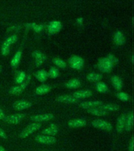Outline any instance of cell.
Returning a JSON list of instances; mask_svg holds the SVG:
<instances>
[{"mask_svg":"<svg viewBox=\"0 0 134 151\" xmlns=\"http://www.w3.org/2000/svg\"><path fill=\"white\" fill-rule=\"evenodd\" d=\"M114 65H115L107 57L100 59L98 61V64H97V67H98L99 70L104 73H110L113 68H114Z\"/></svg>","mask_w":134,"mask_h":151,"instance_id":"obj_1","label":"cell"},{"mask_svg":"<svg viewBox=\"0 0 134 151\" xmlns=\"http://www.w3.org/2000/svg\"><path fill=\"white\" fill-rule=\"evenodd\" d=\"M41 127V124L40 123H32V124H28L25 128H24L21 132L19 134V136L21 139H26L27 137H28L29 135H31V134H33L34 132L38 131Z\"/></svg>","mask_w":134,"mask_h":151,"instance_id":"obj_2","label":"cell"},{"mask_svg":"<svg viewBox=\"0 0 134 151\" xmlns=\"http://www.w3.org/2000/svg\"><path fill=\"white\" fill-rule=\"evenodd\" d=\"M17 40H18V36L16 35H13L5 40L3 44L2 45V47H1V53L2 55L6 56L7 54H9L11 45L14 44V42H16Z\"/></svg>","mask_w":134,"mask_h":151,"instance_id":"obj_3","label":"cell"},{"mask_svg":"<svg viewBox=\"0 0 134 151\" xmlns=\"http://www.w3.org/2000/svg\"><path fill=\"white\" fill-rule=\"evenodd\" d=\"M69 65L71 68L75 70H81L84 66V60L78 55H73L68 60Z\"/></svg>","mask_w":134,"mask_h":151,"instance_id":"obj_4","label":"cell"},{"mask_svg":"<svg viewBox=\"0 0 134 151\" xmlns=\"http://www.w3.org/2000/svg\"><path fill=\"white\" fill-rule=\"evenodd\" d=\"M92 126L96 127V128L108 131V132H110L112 130V125L110 124V123L106 121V120H101V119H96V120H93Z\"/></svg>","mask_w":134,"mask_h":151,"instance_id":"obj_5","label":"cell"},{"mask_svg":"<svg viewBox=\"0 0 134 151\" xmlns=\"http://www.w3.org/2000/svg\"><path fill=\"white\" fill-rule=\"evenodd\" d=\"M31 80V76H28V77L26 78L25 80L22 83L19 84L18 86L16 87H12L9 91V93L10 94H19L22 93V92L26 89V87H28Z\"/></svg>","mask_w":134,"mask_h":151,"instance_id":"obj_6","label":"cell"},{"mask_svg":"<svg viewBox=\"0 0 134 151\" xmlns=\"http://www.w3.org/2000/svg\"><path fill=\"white\" fill-rule=\"evenodd\" d=\"M35 141L45 145H53L56 143V139L54 136H49L46 134H38L35 137Z\"/></svg>","mask_w":134,"mask_h":151,"instance_id":"obj_7","label":"cell"},{"mask_svg":"<svg viewBox=\"0 0 134 151\" xmlns=\"http://www.w3.org/2000/svg\"><path fill=\"white\" fill-rule=\"evenodd\" d=\"M24 117V114L21 113H16V114H13V115L8 116H5L4 120L8 124H17L19 123H21L22 120Z\"/></svg>","mask_w":134,"mask_h":151,"instance_id":"obj_8","label":"cell"},{"mask_svg":"<svg viewBox=\"0 0 134 151\" xmlns=\"http://www.w3.org/2000/svg\"><path fill=\"white\" fill-rule=\"evenodd\" d=\"M61 28H62V24L61 21H51L47 26V30L49 34H56L61 30Z\"/></svg>","mask_w":134,"mask_h":151,"instance_id":"obj_9","label":"cell"},{"mask_svg":"<svg viewBox=\"0 0 134 151\" xmlns=\"http://www.w3.org/2000/svg\"><path fill=\"white\" fill-rule=\"evenodd\" d=\"M54 117V116L52 113H44V114H38V115L32 116L31 117V120L35 123H40L43 121H48L52 120Z\"/></svg>","mask_w":134,"mask_h":151,"instance_id":"obj_10","label":"cell"},{"mask_svg":"<svg viewBox=\"0 0 134 151\" xmlns=\"http://www.w3.org/2000/svg\"><path fill=\"white\" fill-rule=\"evenodd\" d=\"M103 105V102L101 101H83L79 104V106L82 109H90L98 108Z\"/></svg>","mask_w":134,"mask_h":151,"instance_id":"obj_11","label":"cell"},{"mask_svg":"<svg viewBox=\"0 0 134 151\" xmlns=\"http://www.w3.org/2000/svg\"><path fill=\"white\" fill-rule=\"evenodd\" d=\"M32 106L31 102L26 100H21V101H15L13 104V107L14 109L16 110H24V109H27L30 108Z\"/></svg>","mask_w":134,"mask_h":151,"instance_id":"obj_12","label":"cell"},{"mask_svg":"<svg viewBox=\"0 0 134 151\" xmlns=\"http://www.w3.org/2000/svg\"><path fill=\"white\" fill-rule=\"evenodd\" d=\"M32 56L35 58V66H40L46 60V56L39 50H35L32 53Z\"/></svg>","mask_w":134,"mask_h":151,"instance_id":"obj_13","label":"cell"},{"mask_svg":"<svg viewBox=\"0 0 134 151\" xmlns=\"http://www.w3.org/2000/svg\"><path fill=\"white\" fill-rule=\"evenodd\" d=\"M86 125V120L85 119H74V120H71L68 121V126L72 128H77V127H84Z\"/></svg>","mask_w":134,"mask_h":151,"instance_id":"obj_14","label":"cell"},{"mask_svg":"<svg viewBox=\"0 0 134 151\" xmlns=\"http://www.w3.org/2000/svg\"><path fill=\"white\" fill-rule=\"evenodd\" d=\"M77 101V99L74 98L72 95H67V94H63L56 98V101L62 103H76Z\"/></svg>","mask_w":134,"mask_h":151,"instance_id":"obj_15","label":"cell"},{"mask_svg":"<svg viewBox=\"0 0 134 151\" xmlns=\"http://www.w3.org/2000/svg\"><path fill=\"white\" fill-rule=\"evenodd\" d=\"M110 81H111V83H112L113 87H115V90L122 91V87H123V82L118 76H112L110 78Z\"/></svg>","mask_w":134,"mask_h":151,"instance_id":"obj_16","label":"cell"},{"mask_svg":"<svg viewBox=\"0 0 134 151\" xmlns=\"http://www.w3.org/2000/svg\"><path fill=\"white\" fill-rule=\"evenodd\" d=\"M58 127L55 124H50V126L49 127L45 128L42 131V134H46V135H49V136H54V135H56L58 133Z\"/></svg>","mask_w":134,"mask_h":151,"instance_id":"obj_17","label":"cell"},{"mask_svg":"<svg viewBox=\"0 0 134 151\" xmlns=\"http://www.w3.org/2000/svg\"><path fill=\"white\" fill-rule=\"evenodd\" d=\"M92 95V91L89 90H82V91H78L73 94L72 96L78 100V99H83L89 98Z\"/></svg>","mask_w":134,"mask_h":151,"instance_id":"obj_18","label":"cell"},{"mask_svg":"<svg viewBox=\"0 0 134 151\" xmlns=\"http://www.w3.org/2000/svg\"><path fill=\"white\" fill-rule=\"evenodd\" d=\"M114 42L118 46L124 45V43L125 42V39L124 35H123V33L122 32L117 31L115 32V35H114Z\"/></svg>","mask_w":134,"mask_h":151,"instance_id":"obj_19","label":"cell"},{"mask_svg":"<svg viewBox=\"0 0 134 151\" xmlns=\"http://www.w3.org/2000/svg\"><path fill=\"white\" fill-rule=\"evenodd\" d=\"M125 117H126V115L125 114H122L118 118L117 120V127H116V129H117V132L118 133H121L122 132V131L125 129Z\"/></svg>","mask_w":134,"mask_h":151,"instance_id":"obj_20","label":"cell"},{"mask_svg":"<svg viewBox=\"0 0 134 151\" xmlns=\"http://www.w3.org/2000/svg\"><path fill=\"white\" fill-rule=\"evenodd\" d=\"M64 86H65L68 89H75V88H78V87L81 86V82L78 79H72V80H70L67 81V82L64 83Z\"/></svg>","mask_w":134,"mask_h":151,"instance_id":"obj_21","label":"cell"},{"mask_svg":"<svg viewBox=\"0 0 134 151\" xmlns=\"http://www.w3.org/2000/svg\"><path fill=\"white\" fill-rule=\"evenodd\" d=\"M133 114L129 113L125 117V130L126 132H130L133 128Z\"/></svg>","mask_w":134,"mask_h":151,"instance_id":"obj_22","label":"cell"},{"mask_svg":"<svg viewBox=\"0 0 134 151\" xmlns=\"http://www.w3.org/2000/svg\"><path fill=\"white\" fill-rule=\"evenodd\" d=\"M35 78L37 79L38 81L40 82H45L46 81V80L48 79V74H47V72L44 69H39L38 70L35 74Z\"/></svg>","mask_w":134,"mask_h":151,"instance_id":"obj_23","label":"cell"},{"mask_svg":"<svg viewBox=\"0 0 134 151\" xmlns=\"http://www.w3.org/2000/svg\"><path fill=\"white\" fill-rule=\"evenodd\" d=\"M21 56H22L21 50H17L11 60V66L13 68H16L19 65V64L21 62Z\"/></svg>","mask_w":134,"mask_h":151,"instance_id":"obj_24","label":"cell"},{"mask_svg":"<svg viewBox=\"0 0 134 151\" xmlns=\"http://www.w3.org/2000/svg\"><path fill=\"white\" fill-rule=\"evenodd\" d=\"M51 90V87L49 85L42 84L40 86H38L37 88L35 89V93L38 95H42L48 93Z\"/></svg>","mask_w":134,"mask_h":151,"instance_id":"obj_25","label":"cell"},{"mask_svg":"<svg viewBox=\"0 0 134 151\" xmlns=\"http://www.w3.org/2000/svg\"><path fill=\"white\" fill-rule=\"evenodd\" d=\"M86 79L89 81H91V82H100L102 79H103V76L101 74H99V73H89L86 76Z\"/></svg>","mask_w":134,"mask_h":151,"instance_id":"obj_26","label":"cell"},{"mask_svg":"<svg viewBox=\"0 0 134 151\" xmlns=\"http://www.w3.org/2000/svg\"><path fill=\"white\" fill-rule=\"evenodd\" d=\"M100 109L105 112H110V111H117L119 109V106L115 104H107V105H102L100 106Z\"/></svg>","mask_w":134,"mask_h":151,"instance_id":"obj_27","label":"cell"},{"mask_svg":"<svg viewBox=\"0 0 134 151\" xmlns=\"http://www.w3.org/2000/svg\"><path fill=\"white\" fill-rule=\"evenodd\" d=\"M87 112L89 113V114H92V115L94 116H105L107 114V112L102 110L101 109H100V107L98 108H94V109H87Z\"/></svg>","mask_w":134,"mask_h":151,"instance_id":"obj_28","label":"cell"},{"mask_svg":"<svg viewBox=\"0 0 134 151\" xmlns=\"http://www.w3.org/2000/svg\"><path fill=\"white\" fill-rule=\"evenodd\" d=\"M96 91L101 93H107L108 91V87L105 83L97 82L96 83Z\"/></svg>","mask_w":134,"mask_h":151,"instance_id":"obj_29","label":"cell"},{"mask_svg":"<svg viewBox=\"0 0 134 151\" xmlns=\"http://www.w3.org/2000/svg\"><path fill=\"white\" fill-rule=\"evenodd\" d=\"M26 78H27V75H26V73L24 71L19 72L18 74L16 75V79H15V82L18 85L21 84V83H22L25 80Z\"/></svg>","mask_w":134,"mask_h":151,"instance_id":"obj_30","label":"cell"},{"mask_svg":"<svg viewBox=\"0 0 134 151\" xmlns=\"http://www.w3.org/2000/svg\"><path fill=\"white\" fill-rule=\"evenodd\" d=\"M48 74V77L53 78V79H56L60 75V72H59V69L57 68H55V67H51L50 69H49V73H47Z\"/></svg>","mask_w":134,"mask_h":151,"instance_id":"obj_31","label":"cell"},{"mask_svg":"<svg viewBox=\"0 0 134 151\" xmlns=\"http://www.w3.org/2000/svg\"><path fill=\"white\" fill-rule=\"evenodd\" d=\"M53 63L56 66H57L60 68H65L67 66V64L65 63V61H63L61 58H54Z\"/></svg>","mask_w":134,"mask_h":151,"instance_id":"obj_32","label":"cell"},{"mask_svg":"<svg viewBox=\"0 0 134 151\" xmlns=\"http://www.w3.org/2000/svg\"><path fill=\"white\" fill-rule=\"evenodd\" d=\"M116 96L118 99L123 101H127L129 99V95L125 92H118Z\"/></svg>","mask_w":134,"mask_h":151,"instance_id":"obj_33","label":"cell"},{"mask_svg":"<svg viewBox=\"0 0 134 151\" xmlns=\"http://www.w3.org/2000/svg\"><path fill=\"white\" fill-rule=\"evenodd\" d=\"M107 58H108L109 59V60H110V61H111L113 64H114V65H115V64L118 63V59L117 58H116V57L114 55V54H109L108 55V57H107Z\"/></svg>","mask_w":134,"mask_h":151,"instance_id":"obj_34","label":"cell"},{"mask_svg":"<svg viewBox=\"0 0 134 151\" xmlns=\"http://www.w3.org/2000/svg\"><path fill=\"white\" fill-rule=\"evenodd\" d=\"M129 151H134V142H133V138H132L130 139L129 143Z\"/></svg>","mask_w":134,"mask_h":151,"instance_id":"obj_35","label":"cell"},{"mask_svg":"<svg viewBox=\"0 0 134 151\" xmlns=\"http://www.w3.org/2000/svg\"><path fill=\"white\" fill-rule=\"evenodd\" d=\"M0 138L3 139H7V135L6 134V132H5L2 128H0Z\"/></svg>","mask_w":134,"mask_h":151,"instance_id":"obj_36","label":"cell"},{"mask_svg":"<svg viewBox=\"0 0 134 151\" xmlns=\"http://www.w3.org/2000/svg\"><path fill=\"white\" fill-rule=\"evenodd\" d=\"M5 116H5L4 111L0 108V120H4Z\"/></svg>","mask_w":134,"mask_h":151,"instance_id":"obj_37","label":"cell"},{"mask_svg":"<svg viewBox=\"0 0 134 151\" xmlns=\"http://www.w3.org/2000/svg\"><path fill=\"white\" fill-rule=\"evenodd\" d=\"M82 21H83V18H78L77 20H76V22H77L78 24H82Z\"/></svg>","mask_w":134,"mask_h":151,"instance_id":"obj_38","label":"cell"},{"mask_svg":"<svg viewBox=\"0 0 134 151\" xmlns=\"http://www.w3.org/2000/svg\"><path fill=\"white\" fill-rule=\"evenodd\" d=\"M0 151H6V150H5V149L3 148L2 146H0Z\"/></svg>","mask_w":134,"mask_h":151,"instance_id":"obj_39","label":"cell"},{"mask_svg":"<svg viewBox=\"0 0 134 151\" xmlns=\"http://www.w3.org/2000/svg\"><path fill=\"white\" fill-rule=\"evenodd\" d=\"M132 63H133V55H132Z\"/></svg>","mask_w":134,"mask_h":151,"instance_id":"obj_40","label":"cell"},{"mask_svg":"<svg viewBox=\"0 0 134 151\" xmlns=\"http://www.w3.org/2000/svg\"><path fill=\"white\" fill-rule=\"evenodd\" d=\"M1 71H2V67H1V65H0V73H1Z\"/></svg>","mask_w":134,"mask_h":151,"instance_id":"obj_41","label":"cell"},{"mask_svg":"<svg viewBox=\"0 0 134 151\" xmlns=\"http://www.w3.org/2000/svg\"><path fill=\"white\" fill-rule=\"evenodd\" d=\"M39 151H45V150H39Z\"/></svg>","mask_w":134,"mask_h":151,"instance_id":"obj_42","label":"cell"}]
</instances>
